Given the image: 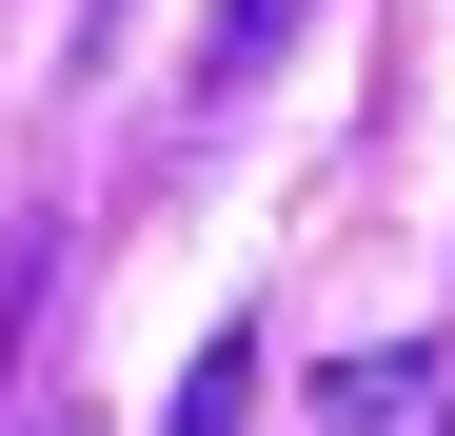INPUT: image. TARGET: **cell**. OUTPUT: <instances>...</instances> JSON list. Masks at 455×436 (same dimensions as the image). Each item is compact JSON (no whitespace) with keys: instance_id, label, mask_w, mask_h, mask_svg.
<instances>
[{"instance_id":"obj_1","label":"cell","mask_w":455,"mask_h":436,"mask_svg":"<svg viewBox=\"0 0 455 436\" xmlns=\"http://www.w3.org/2000/svg\"><path fill=\"white\" fill-rule=\"evenodd\" d=\"M317 436H455V357H435V337L337 357V377H317Z\"/></svg>"},{"instance_id":"obj_2","label":"cell","mask_w":455,"mask_h":436,"mask_svg":"<svg viewBox=\"0 0 455 436\" xmlns=\"http://www.w3.org/2000/svg\"><path fill=\"white\" fill-rule=\"evenodd\" d=\"M297 20H317V0H218V20H198V100H238V80H258V60L297 40Z\"/></svg>"},{"instance_id":"obj_3","label":"cell","mask_w":455,"mask_h":436,"mask_svg":"<svg viewBox=\"0 0 455 436\" xmlns=\"http://www.w3.org/2000/svg\"><path fill=\"white\" fill-rule=\"evenodd\" d=\"M258 416V337H198V377L159 397V436H238Z\"/></svg>"}]
</instances>
